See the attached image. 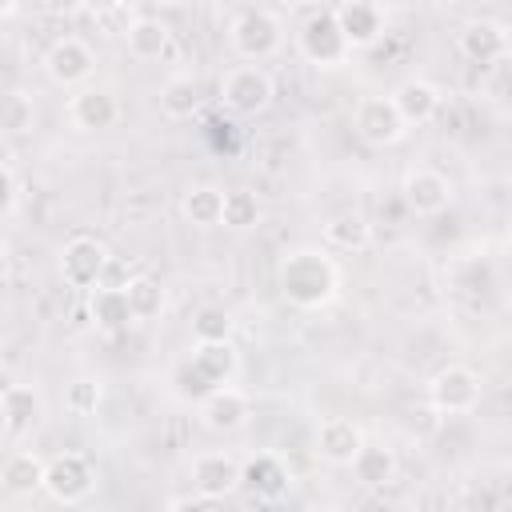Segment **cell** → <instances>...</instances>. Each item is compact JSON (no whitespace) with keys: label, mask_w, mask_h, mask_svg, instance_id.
Returning a JSON list of instances; mask_svg holds the SVG:
<instances>
[{"label":"cell","mask_w":512,"mask_h":512,"mask_svg":"<svg viewBox=\"0 0 512 512\" xmlns=\"http://www.w3.org/2000/svg\"><path fill=\"white\" fill-rule=\"evenodd\" d=\"M288 484H292V476H288L284 460L272 456V452H260V456H252V460L240 464V488H248L252 496L276 500V496L288 492Z\"/></svg>","instance_id":"ac0fdd59"},{"label":"cell","mask_w":512,"mask_h":512,"mask_svg":"<svg viewBox=\"0 0 512 512\" xmlns=\"http://www.w3.org/2000/svg\"><path fill=\"white\" fill-rule=\"evenodd\" d=\"M36 124V100L20 88L0 92V136H24Z\"/></svg>","instance_id":"d4e9b609"},{"label":"cell","mask_w":512,"mask_h":512,"mask_svg":"<svg viewBox=\"0 0 512 512\" xmlns=\"http://www.w3.org/2000/svg\"><path fill=\"white\" fill-rule=\"evenodd\" d=\"M248 416H252V404H248V396H244L240 388H232V384H220V388H212V392L200 400V424H204L208 432H240V428L248 424Z\"/></svg>","instance_id":"8fae6325"},{"label":"cell","mask_w":512,"mask_h":512,"mask_svg":"<svg viewBox=\"0 0 512 512\" xmlns=\"http://www.w3.org/2000/svg\"><path fill=\"white\" fill-rule=\"evenodd\" d=\"M160 108H164V116H172V120H188V116L200 108V84H196L192 76H172V80H164V88H160Z\"/></svg>","instance_id":"4316f807"},{"label":"cell","mask_w":512,"mask_h":512,"mask_svg":"<svg viewBox=\"0 0 512 512\" xmlns=\"http://www.w3.org/2000/svg\"><path fill=\"white\" fill-rule=\"evenodd\" d=\"M304 512H336L332 504H312V508H304Z\"/></svg>","instance_id":"74e56055"},{"label":"cell","mask_w":512,"mask_h":512,"mask_svg":"<svg viewBox=\"0 0 512 512\" xmlns=\"http://www.w3.org/2000/svg\"><path fill=\"white\" fill-rule=\"evenodd\" d=\"M368 240H372V224L360 212H344L324 224V244L336 252H364Z\"/></svg>","instance_id":"603a6c76"},{"label":"cell","mask_w":512,"mask_h":512,"mask_svg":"<svg viewBox=\"0 0 512 512\" xmlns=\"http://www.w3.org/2000/svg\"><path fill=\"white\" fill-rule=\"evenodd\" d=\"M0 480H4L8 492L28 496V492H36L44 484V460L32 456V452H12L4 460V468H0Z\"/></svg>","instance_id":"cb8c5ba5"},{"label":"cell","mask_w":512,"mask_h":512,"mask_svg":"<svg viewBox=\"0 0 512 512\" xmlns=\"http://www.w3.org/2000/svg\"><path fill=\"white\" fill-rule=\"evenodd\" d=\"M44 68H48V76H52L56 84L72 88V84H84V80L92 76L96 56H92V48H88L84 40H76V36H60V40L48 48Z\"/></svg>","instance_id":"4fadbf2b"},{"label":"cell","mask_w":512,"mask_h":512,"mask_svg":"<svg viewBox=\"0 0 512 512\" xmlns=\"http://www.w3.org/2000/svg\"><path fill=\"white\" fill-rule=\"evenodd\" d=\"M280 292L296 308H320L336 296V264L320 248H296L280 264Z\"/></svg>","instance_id":"6da1fadb"},{"label":"cell","mask_w":512,"mask_h":512,"mask_svg":"<svg viewBox=\"0 0 512 512\" xmlns=\"http://www.w3.org/2000/svg\"><path fill=\"white\" fill-rule=\"evenodd\" d=\"M124 296H128V308H132L136 320H152V316L164 312V288L152 276H132L124 284Z\"/></svg>","instance_id":"f1b7e54d"},{"label":"cell","mask_w":512,"mask_h":512,"mask_svg":"<svg viewBox=\"0 0 512 512\" xmlns=\"http://www.w3.org/2000/svg\"><path fill=\"white\" fill-rule=\"evenodd\" d=\"M12 200H16L12 172H8V168H0V212H8V208H12Z\"/></svg>","instance_id":"e575fe53"},{"label":"cell","mask_w":512,"mask_h":512,"mask_svg":"<svg viewBox=\"0 0 512 512\" xmlns=\"http://www.w3.org/2000/svg\"><path fill=\"white\" fill-rule=\"evenodd\" d=\"M4 264H8V248H4V240H0V272H4Z\"/></svg>","instance_id":"f35d334b"},{"label":"cell","mask_w":512,"mask_h":512,"mask_svg":"<svg viewBox=\"0 0 512 512\" xmlns=\"http://www.w3.org/2000/svg\"><path fill=\"white\" fill-rule=\"evenodd\" d=\"M456 48L472 64H500L508 56V28L500 20H468L456 36Z\"/></svg>","instance_id":"30bf717a"},{"label":"cell","mask_w":512,"mask_h":512,"mask_svg":"<svg viewBox=\"0 0 512 512\" xmlns=\"http://www.w3.org/2000/svg\"><path fill=\"white\" fill-rule=\"evenodd\" d=\"M428 400L444 416H464V412H472L480 404V376L472 368H464V364H448V368H440L432 376Z\"/></svg>","instance_id":"8992f818"},{"label":"cell","mask_w":512,"mask_h":512,"mask_svg":"<svg viewBox=\"0 0 512 512\" xmlns=\"http://www.w3.org/2000/svg\"><path fill=\"white\" fill-rule=\"evenodd\" d=\"M8 432V412H4V392H0V436Z\"/></svg>","instance_id":"d590c367"},{"label":"cell","mask_w":512,"mask_h":512,"mask_svg":"<svg viewBox=\"0 0 512 512\" xmlns=\"http://www.w3.org/2000/svg\"><path fill=\"white\" fill-rule=\"evenodd\" d=\"M4 412H8V432H28L40 420V392L36 388H4Z\"/></svg>","instance_id":"83f0119b"},{"label":"cell","mask_w":512,"mask_h":512,"mask_svg":"<svg viewBox=\"0 0 512 512\" xmlns=\"http://www.w3.org/2000/svg\"><path fill=\"white\" fill-rule=\"evenodd\" d=\"M124 36H128V52H132L136 60H160V56L168 52V44H172L168 24L156 20V16H140V20H132Z\"/></svg>","instance_id":"7402d4cb"},{"label":"cell","mask_w":512,"mask_h":512,"mask_svg":"<svg viewBox=\"0 0 512 512\" xmlns=\"http://www.w3.org/2000/svg\"><path fill=\"white\" fill-rule=\"evenodd\" d=\"M208 380H212V388H220V384H232V376H236V368H240V356H236V348H232V340H216V344H196L192 348V356H188Z\"/></svg>","instance_id":"44dd1931"},{"label":"cell","mask_w":512,"mask_h":512,"mask_svg":"<svg viewBox=\"0 0 512 512\" xmlns=\"http://www.w3.org/2000/svg\"><path fill=\"white\" fill-rule=\"evenodd\" d=\"M220 100L236 116H256L272 104V76L260 64H236L220 76Z\"/></svg>","instance_id":"3957f363"},{"label":"cell","mask_w":512,"mask_h":512,"mask_svg":"<svg viewBox=\"0 0 512 512\" xmlns=\"http://www.w3.org/2000/svg\"><path fill=\"white\" fill-rule=\"evenodd\" d=\"M192 484H196V496L224 500L240 488V460L228 452H204L192 460Z\"/></svg>","instance_id":"7c38bea8"},{"label":"cell","mask_w":512,"mask_h":512,"mask_svg":"<svg viewBox=\"0 0 512 512\" xmlns=\"http://www.w3.org/2000/svg\"><path fill=\"white\" fill-rule=\"evenodd\" d=\"M280 20L268 12V8H240L236 16H232V24H228V44H232V52L240 56V60H248V64H260V60H268L276 48H280Z\"/></svg>","instance_id":"7a4b0ae2"},{"label":"cell","mask_w":512,"mask_h":512,"mask_svg":"<svg viewBox=\"0 0 512 512\" xmlns=\"http://www.w3.org/2000/svg\"><path fill=\"white\" fill-rule=\"evenodd\" d=\"M348 468L356 472V480H360L364 488H388V484H396L400 460H396V452L384 448V444H364Z\"/></svg>","instance_id":"d6986e66"},{"label":"cell","mask_w":512,"mask_h":512,"mask_svg":"<svg viewBox=\"0 0 512 512\" xmlns=\"http://www.w3.org/2000/svg\"><path fill=\"white\" fill-rule=\"evenodd\" d=\"M96 404H100V384L96 380H76L72 388H68V408L72 412H96Z\"/></svg>","instance_id":"d6a6232c"},{"label":"cell","mask_w":512,"mask_h":512,"mask_svg":"<svg viewBox=\"0 0 512 512\" xmlns=\"http://www.w3.org/2000/svg\"><path fill=\"white\" fill-rule=\"evenodd\" d=\"M192 336H196V344L228 340V336H232V316H228L224 308L208 304V308H200V312H196V320H192Z\"/></svg>","instance_id":"1f68e13d"},{"label":"cell","mask_w":512,"mask_h":512,"mask_svg":"<svg viewBox=\"0 0 512 512\" xmlns=\"http://www.w3.org/2000/svg\"><path fill=\"white\" fill-rule=\"evenodd\" d=\"M220 224H228V228H236V232L256 228V224H260V200H256L248 188H232V192H224Z\"/></svg>","instance_id":"f546056e"},{"label":"cell","mask_w":512,"mask_h":512,"mask_svg":"<svg viewBox=\"0 0 512 512\" xmlns=\"http://www.w3.org/2000/svg\"><path fill=\"white\" fill-rule=\"evenodd\" d=\"M332 16H336V28H340L348 52L352 48H372L384 36V8L372 4V0H344V4L332 8Z\"/></svg>","instance_id":"ba28073f"},{"label":"cell","mask_w":512,"mask_h":512,"mask_svg":"<svg viewBox=\"0 0 512 512\" xmlns=\"http://www.w3.org/2000/svg\"><path fill=\"white\" fill-rule=\"evenodd\" d=\"M40 488L60 504H80L96 488V472L80 452H56L52 460H44V484Z\"/></svg>","instance_id":"5b68a950"},{"label":"cell","mask_w":512,"mask_h":512,"mask_svg":"<svg viewBox=\"0 0 512 512\" xmlns=\"http://www.w3.org/2000/svg\"><path fill=\"white\" fill-rule=\"evenodd\" d=\"M88 316H92L100 328H108V332H120V328H128V324L136 320L132 308H128L124 288H108V284H96V288H92V296H88Z\"/></svg>","instance_id":"ffe728a7"},{"label":"cell","mask_w":512,"mask_h":512,"mask_svg":"<svg viewBox=\"0 0 512 512\" xmlns=\"http://www.w3.org/2000/svg\"><path fill=\"white\" fill-rule=\"evenodd\" d=\"M180 208H184L188 224H196V228H216V224H220V208H224V192L212 188V184H196V188L184 192Z\"/></svg>","instance_id":"484cf974"},{"label":"cell","mask_w":512,"mask_h":512,"mask_svg":"<svg viewBox=\"0 0 512 512\" xmlns=\"http://www.w3.org/2000/svg\"><path fill=\"white\" fill-rule=\"evenodd\" d=\"M120 116L116 108V96L104 92V88H80L72 100H68V120L80 128V132H104L112 128Z\"/></svg>","instance_id":"e0dca14e"},{"label":"cell","mask_w":512,"mask_h":512,"mask_svg":"<svg viewBox=\"0 0 512 512\" xmlns=\"http://www.w3.org/2000/svg\"><path fill=\"white\" fill-rule=\"evenodd\" d=\"M388 100H392V108H396V116H400L404 128L408 124H428L440 112V88L432 80H420V76L404 80Z\"/></svg>","instance_id":"9a60e30c"},{"label":"cell","mask_w":512,"mask_h":512,"mask_svg":"<svg viewBox=\"0 0 512 512\" xmlns=\"http://www.w3.org/2000/svg\"><path fill=\"white\" fill-rule=\"evenodd\" d=\"M12 12H16V4H12V0H0V20L12 16Z\"/></svg>","instance_id":"8d00e7d4"},{"label":"cell","mask_w":512,"mask_h":512,"mask_svg":"<svg viewBox=\"0 0 512 512\" xmlns=\"http://www.w3.org/2000/svg\"><path fill=\"white\" fill-rule=\"evenodd\" d=\"M448 200H452V184H448L440 172L416 168V172L404 176V204H408L416 216H436V212L448 208Z\"/></svg>","instance_id":"2e32d148"},{"label":"cell","mask_w":512,"mask_h":512,"mask_svg":"<svg viewBox=\"0 0 512 512\" xmlns=\"http://www.w3.org/2000/svg\"><path fill=\"white\" fill-rule=\"evenodd\" d=\"M296 48H300V56H304L308 64H316V68H340V64L348 60V44H344V36H340V28H336L332 8H320V12H312V16L300 24Z\"/></svg>","instance_id":"277c9868"},{"label":"cell","mask_w":512,"mask_h":512,"mask_svg":"<svg viewBox=\"0 0 512 512\" xmlns=\"http://www.w3.org/2000/svg\"><path fill=\"white\" fill-rule=\"evenodd\" d=\"M168 512H224V500H208V496H180L168 504Z\"/></svg>","instance_id":"836d02e7"},{"label":"cell","mask_w":512,"mask_h":512,"mask_svg":"<svg viewBox=\"0 0 512 512\" xmlns=\"http://www.w3.org/2000/svg\"><path fill=\"white\" fill-rule=\"evenodd\" d=\"M352 128L372 148H388V144H396L404 136V124H400V116H396L388 96H364L356 104V112H352Z\"/></svg>","instance_id":"52a82bcc"},{"label":"cell","mask_w":512,"mask_h":512,"mask_svg":"<svg viewBox=\"0 0 512 512\" xmlns=\"http://www.w3.org/2000/svg\"><path fill=\"white\" fill-rule=\"evenodd\" d=\"M104 268H108V252H104V244L92 240V236H76V240H68L64 252H60V276H64V284H72V288H92V284H100V280H104Z\"/></svg>","instance_id":"9c48e42d"},{"label":"cell","mask_w":512,"mask_h":512,"mask_svg":"<svg viewBox=\"0 0 512 512\" xmlns=\"http://www.w3.org/2000/svg\"><path fill=\"white\" fill-rule=\"evenodd\" d=\"M360 448H364V432H360L356 420H348V416L320 420V428H316V452L328 464H352Z\"/></svg>","instance_id":"5bb4252c"},{"label":"cell","mask_w":512,"mask_h":512,"mask_svg":"<svg viewBox=\"0 0 512 512\" xmlns=\"http://www.w3.org/2000/svg\"><path fill=\"white\" fill-rule=\"evenodd\" d=\"M172 392H176L180 400H188V404H200V400L212 392V380H208L192 360H180V364L172 368Z\"/></svg>","instance_id":"4dcf8cb0"}]
</instances>
